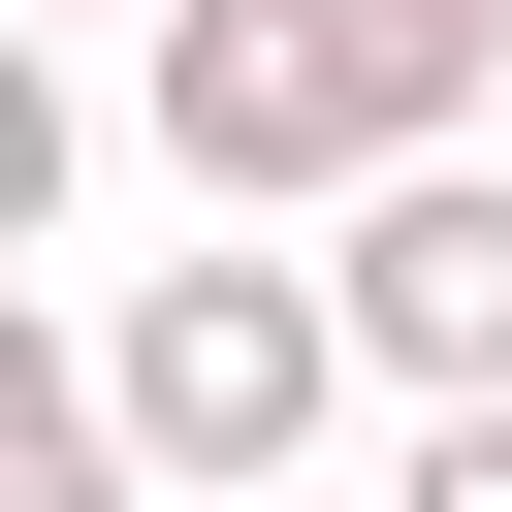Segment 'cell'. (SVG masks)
<instances>
[{
  "mask_svg": "<svg viewBox=\"0 0 512 512\" xmlns=\"http://www.w3.org/2000/svg\"><path fill=\"white\" fill-rule=\"evenodd\" d=\"M128 128L224 224H384L416 160H480V64H416L384 0H160L128 32Z\"/></svg>",
  "mask_w": 512,
  "mask_h": 512,
  "instance_id": "6da1fadb",
  "label": "cell"
},
{
  "mask_svg": "<svg viewBox=\"0 0 512 512\" xmlns=\"http://www.w3.org/2000/svg\"><path fill=\"white\" fill-rule=\"evenodd\" d=\"M96 384H128L160 512H320V416H352V288H320V256H160V288L96 320Z\"/></svg>",
  "mask_w": 512,
  "mask_h": 512,
  "instance_id": "7a4b0ae2",
  "label": "cell"
},
{
  "mask_svg": "<svg viewBox=\"0 0 512 512\" xmlns=\"http://www.w3.org/2000/svg\"><path fill=\"white\" fill-rule=\"evenodd\" d=\"M320 288H352L384 416H512V160H416L384 224H320Z\"/></svg>",
  "mask_w": 512,
  "mask_h": 512,
  "instance_id": "3957f363",
  "label": "cell"
},
{
  "mask_svg": "<svg viewBox=\"0 0 512 512\" xmlns=\"http://www.w3.org/2000/svg\"><path fill=\"white\" fill-rule=\"evenodd\" d=\"M0 512H160V448H128V384H96V320H0Z\"/></svg>",
  "mask_w": 512,
  "mask_h": 512,
  "instance_id": "277c9868",
  "label": "cell"
},
{
  "mask_svg": "<svg viewBox=\"0 0 512 512\" xmlns=\"http://www.w3.org/2000/svg\"><path fill=\"white\" fill-rule=\"evenodd\" d=\"M64 192H96V96H64V64H32V32H0V256H32V224H64Z\"/></svg>",
  "mask_w": 512,
  "mask_h": 512,
  "instance_id": "5b68a950",
  "label": "cell"
},
{
  "mask_svg": "<svg viewBox=\"0 0 512 512\" xmlns=\"http://www.w3.org/2000/svg\"><path fill=\"white\" fill-rule=\"evenodd\" d=\"M384 512H512V416H416V448H384Z\"/></svg>",
  "mask_w": 512,
  "mask_h": 512,
  "instance_id": "8992f818",
  "label": "cell"
},
{
  "mask_svg": "<svg viewBox=\"0 0 512 512\" xmlns=\"http://www.w3.org/2000/svg\"><path fill=\"white\" fill-rule=\"evenodd\" d=\"M384 32H416V64H480V96H512V0H384Z\"/></svg>",
  "mask_w": 512,
  "mask_h": 512,
  "instance_id": "52a82bcc",
  "label": "cell"
},
{
  "mask_svg": "<svg viewBox=\"0 0 512 512\" xmlns=\"http://www.w3.org/2000/svg\"><path fill=\"white\" fill-rule=\"evenodd\" d=\"M0 32H32V0H0ZM128 32H160V0H128Z\"/></svg>",
  "mask_w": 512,
  "mask_h": 512,
  "instance_id": "ba28073f",
  "label": "cell"
}]
</instances>
